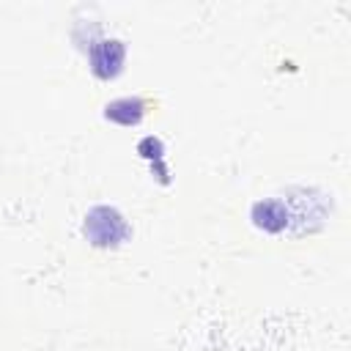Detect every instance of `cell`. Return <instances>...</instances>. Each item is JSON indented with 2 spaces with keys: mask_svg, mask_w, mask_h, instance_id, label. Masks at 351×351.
<instances>
[{
  "mask_svg": "<svg viewBox=\"0 0 351 351\" xmlns=\"http://www.w3.org/2000/svg\"><path fill=\"white\" fill-rule=\"evenodd\" d=\"M107 219V208H93L90 214H88V219L85 222H93V225H101V233L93 239L96 244H115L118 239H123V233H126V228H123V219L112 211V217H110V222H104Z\"/></svg>",
  "mask_w": 351,
  "mask_h": 351,
  "instance_id": "2",
  "label": "cell"
},
{
  "mask_svg": "<svg viewBox=\"0 0 351 351\" xmlns=\"http://www.w3.org/2000/svg\"><path fill=\"white\" fill-rule=\"evenodd\" d=\"M90 63H93V71L99 77H112L118 74L121 63H123V44L118 38H104L99 41L93 49H90Z\"/></svg>",
  "mask_w": 351,
  "mask_h": 351,
  "instance_id": "1",
  "label": "cell"
}]
</instances>
